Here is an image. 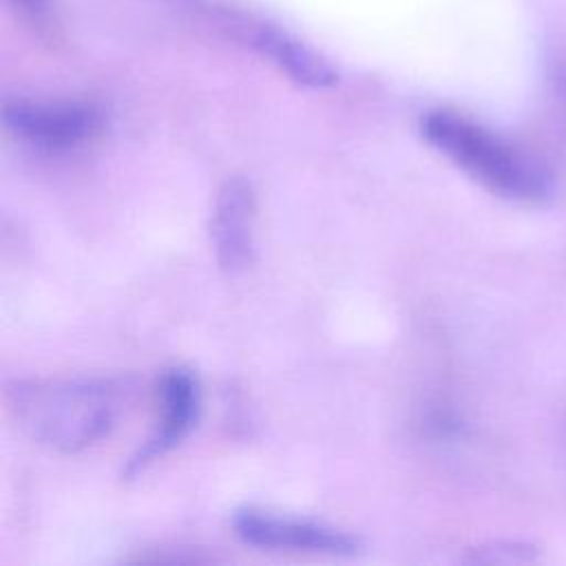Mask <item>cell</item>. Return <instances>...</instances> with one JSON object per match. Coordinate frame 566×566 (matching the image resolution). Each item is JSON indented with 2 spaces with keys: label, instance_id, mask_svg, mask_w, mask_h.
<instances>
[{
  "label": "cell",
  "instance_id": "1",
  "mask_svg": "<svg viewBox=\"0 0 566 566\" xmlns=\"http://www.w3.org/2000/svg\"><path fill=\"white\" fill-rule=\"evenodd\" d=\"M9 409L33 442L75 453L104 438L117 416V394L106 380H18L7 391Z\"/></svg>",
  "mask_w": 566,
  "mask_h": 566
},
{
  "label": "cell",
  "instance_id": "2",
  "mask_svg": "<svg viewBox=\"0 0 566 566\" xmlns=\"http://www.w3.org/2000/svg\"><path fill=\"white\" fill-rule=\"evenodd\" d=\"M420 128L433 148L489 190L517 201L548 197V175L528 155L471 117L438 108L422 117Z\"/></svg>",
  "mask_w": 566,
  "mask_h": 566
},
{
  "label": "cell",
  "instance_id": "3",
  "mask_svg": "<svg viewBox=\"0 0 566 566\" xmlns=\"http://www.w3.org/2000/svg\"><path fill=\"white\" fill-rule=\"evenodd\" d=\"M4 126L22 142L42 150H69L91 139L102 126V113L88 102L9 99Z\"/></svg>",
  "mask_w": 566,
  "mask_h": 566
},
{
  "label": "cell",
  "instance_id": "4",
  "mask_svg": "<svg viewBox=\"0 0 566 566\" xmlns=\"http://www.w3.org/2000/svg\"><path fill=\"white\" fill-rule=\"evenodd\" d=\"M232 526L243 542L263 548L305 551L321 555H354L358 551V539L345 531L254 509L239 511L232 520Z\"/></svg>",
  "mask_w": 566,
  "mask_h": 566
},
{
  "label": "cell",
  "instance_id": "5",
  "mask_svg": "<svg viewBox=\"0 0 566 566\" xmlns=\"http://www.w3.org/2000/svg\"><path fill=\"white\" fill-rule=\"evenodd\" d=\"M256 195L245 177H230L217 192L210 239L217 263L226 272H241L254 261Z\"/></svg>",
  "mask_w": 566,
  "mask_h": 566
},
{
  "label": "cell",
  "instance_id": "6",
  "mask_svg": "<svg viewBox=\"0 0 566 566\" xmlns=\"http://www.w3.org/2000/svg\"><path fill=\"white\" fill-rule=\"evenodd\" d=\"M161 422L150 440L130 458L126 475L144 471L150 462L170 451L190 431L199 411V385L186 369H170L159 385Z\"/></svg>",
  "mask_w": 566,
  "mask_h": 566
},
{
  "label": "cell",
  "instance_id": "7",
  "mask_svg": "<svg viewBox=\"0 0 566 566\" xmlns=\"http://www.w3.org/2000/svg\"><path fill=\"white\" fill-rule=\"evenodd\" d=\"M250 42L256 51L270 57L281 71H285L296 84L310 88H327L338 82L336 69L307 44L272 24L250 27Z\"/></svg>",
  "mask_w": 566,
  "mask_h": 566
},
{
  "label": "cell",
  "instance_id": "8",
  "mask_svg": "<svg viewBox=\"0 0 566 566\" xmlns=\"http://www.w3.org/2000/svg\"><path fill=\"white\" fill-rule=\"evenodd\" d=\"M539 557L537 548L526 542H491L478 546L467 555V562L480 564H520V562H535Z\"/></svg>",
  "mask_w": 566,
  "mask_h": 566
},
{
  "label": "cell",
  "instance_id": "9",
  "mask_svg": "<svg viewBox=\"0 0 566 566\" xmlns=\"http://www.w3.org/2000/svg\"><path fill=\"white\" fill-rule=\"evenodd\" d=\"M27 20H31L35 27H46L51 18L49 0H9Z\"/></svg>",
  "mask_w": 566,
  "mask_h": 566
}]
</instances>
